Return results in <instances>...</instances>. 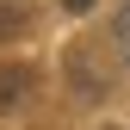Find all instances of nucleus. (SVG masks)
<instances>
[{
    "label": "nucleus",
    "mask_w": 130,
    "mask_h": 130,
    "mask_svg": "<svg viewBox=\"0 0 130 130\" xmlns=\"http://www.w3.org/2000/svg\"><path fill=\"white\" fill-rule=\"evenodd\" d=\"M111 43H118V56H124V68H130V0L111 12Z\"/></svg>",
    "instance_id": "obj_1"
},
{
    "label": "nucleus",
    "mask_w": 130,
    "mask_h": 130,
    "mask_svg": "<svg viewBox=\"0 0 130 130\" xmlns=\"http://www.w3.org/2000/svg\"><path fill=\"white\" fill-rule=\"evenodd\" d=\"M62 6H68V12H87V6H93V0H62Z\"/></svg>",
    "instance_id": "obj_2"
}]
</instances>
